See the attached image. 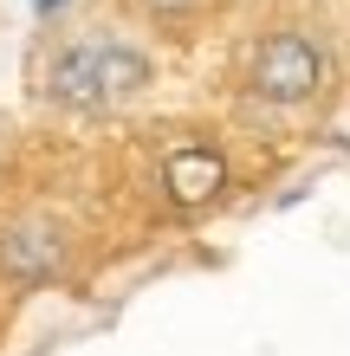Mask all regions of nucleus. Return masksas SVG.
Returning <instances> with one entry per match:
<instances>
[{
  "label": "nucleus",
  "mask_w": 350,
  "mask_h": 356,
  "mask_svg": "<svg viewBox=\"0 0 350 356\" xmlns=\"http://www.w3.org/2000/svg\"><path fill=\"white\" fill-rule=\"evenodd\" d=\"M130 7V19L143 33H162L175 39V46H189V39H201L208 26H221V13L234 7V0H123Z\"/></svg>",
  "instance_id": "39448f33"
},
{
  "label": "nucleus",
  "mask_w": 350,
  "mask_h": 356,
  "mask_svg": "<svg viewBox=\"0 0 350 356\" xmlns=\"http://www.w3.org/2000/svg\"><path fill=\"white\" fill-rule=\"evenodd\" d=\"M234 188H240L234 149L214 130H175L150 162V195L162 207V220H175V227H195V220L221 214L234 201Z\"/></svg>",
  "instance_id": "7ed1b4c3"
},
{
  "label": "nucleus",
  "mask_w": 350,
  "mask_h": 356,
  "mask_svg": "<svg viewBox=\"0 0 350 356\" xmlns=\"http://www.w3.org/2000/svg\"><path fill=\"white\" fill-rule=\"evenodd\" d=\"M33 97L52 117H123L156 91V52L117 19H78L39 39L33 52Z\"/></svg>",
  "instance_id": "f257e3e1"
},
{
  "label": "nucleus",
  "mask_w": 350,
  "mask_h": 356,
  "mask_svg": "<svg viewBox=\"0 0 350 356\" xmlns=\"http://www.w3.org/2000/svg\"><path fill=\"white\" fill-rule=\"evenodd\" d=\"M337 91H344L337 46H331V33H324L312 13H299V7L266 13L234 52V97L253 117L312 123V117H324L337 104Z\"/></svg>",
  "instance_id": "f03ea898"
},
{
  "label": "nucleus",
  "mask_w": 350,
  "mask_h": 356,
  "mask_svg": "<svg viewBox=\"0 0 350 356\" xmlns=\"http://www.w3.org/2000/svg\"><path fill=\"white\" fill-rule=\"evenodd\" d=\"M78 272V227L46 201L7 207L0 214V285L13 291H46Z\"/></svg>",
  "instance_id": "20e7f679"
}]
</instances>
